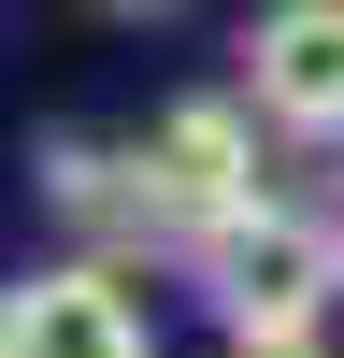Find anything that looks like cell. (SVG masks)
I'll use <instances>...</instances> for the list:
<instances>
[{
  "label": "cell",
  "instance_id": "6da1fadb",
  "mask_svg": "<svg viewBox=\"0 0 344 358\" xmlns=\"http://www.w3.org/2000/svg\"><path fill=\"white\" fill-rule=\"evenodd\" d=\"M187 287L215 301L229 344H301L315 315L344 301V229L301 215V201H244L229 229H201V244H187Z\"/></svg>",
  "mask_w": 344,
  "mask_h": 358
},
{
  "label": "cell",
  "instance_id": "7a4b0ae2",
  "mask_svg": "<svg viewBox=\"0 0 344 358\" xmlns=\"http://www.w3.org/2000/svg\"><path fill=\"white\" fill-rule=\"evenodd\" d=\"M143 201H158V244L187 258L201 229H229L258 187V101H172L158 129H143Z\"/></svg>",
  "mask_w": 344,
  "mask_h": 358
},
{
  "label": "cell",
  "instance_id": "3957f363",
  "mask_svg": "<svg viewBox=\"0 0 344 358\" xmlns=\"http://www.w3.org/2000/svg\"><path fill=\"white\" fill-rule=\"evenodd\" d=\"M244 101L273 143H344V0H273L244 29Z\"/></svg>",
  "mask_w": 344,
  "mask_h": 358
},
{
  "label": "cell",
  "instance_id": "277c9868",
  "mask_svg": "<svg viewBox=\"0 0 344 358\" xmlns=\"http://www.w3.org/2000/svg\"><path fill=\"white\" fill-rule=\"evenodd\" d=\"M0 358H158L129 315V287L101 273V258H57V273H29L15 301H0Z\"/></svg>",
  "mask_w": 344,
  "mask_h": 358
},
{
  "label": "cell",
  "instance_id": "5b68a950",
  "mask_svg": "<svg viewBox=\"0 0 344 358\" xmlns=\"http://www.w3.org/2000/svg\"><path fill=\"white\" fill-rule=\"evenodd\" d=\"M229 358H330V344H315V330H301V344H229Z\"/></svg>",
  "mask_w": 344,
  "mask_h": 358
},
{
  "label": "cell",
  "instance_id": "8992f818",
  "mask_svg": "<svg viewBox=\"0 0 344 358\" xmlns=\"http://www.w3.org/2000/svg\"><path fill=\"white\" fill-rule=\"evenodd\" d=\"M115 15H172V0H115Z\"/></svg>",
  "mask_w": 344,
  "mask_h": 358
},
{
  "label": "cell",
  "instance_id": "52a82bcc",
  "mask_svg": "<svg viewBox=\"0 0 344 358\" xmlns=\"http://www.w3.org/2000/svg\"><path fill=\"white\" fill-rule=\"evenodd\" d=\"M330 229H344V187H330Z\"/></svg>",
  "mask_w": 344,
  "mask_h": 358
}]
</instances>
